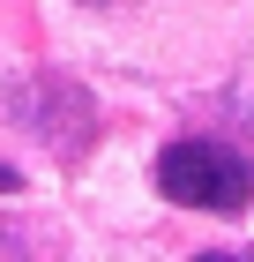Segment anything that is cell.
Wrapping results in <instances>:
<instances>
[{"mask_svg":"<svg viewBox=\"0 0 254 262\" xmlns=\"http://www.w3.org/2000/svg\"><path fill=\"white\" fill-rule=\"evenodd\" d=\"M157 187H165V202H179V210L239 217V210L254 202V165L239 158L232 142L179 135V142H165V158H157Z\"/></svg>","mask_w":254,"mask_h":262,"instance_id":"cell-1","label":"cell"},{"mask_svg":"<svg viewBox=\"0 0 254 262\" xmlns=\"http://www.w3.org/2000/svg\"><path fill=\"white\" fill-rule=\"evenodd\" d=\"M0 113L15 127H30L53 158H82L90 135H98V98L75 75H22V82H8L0 90Z\"/></svg>","mask_w":254,"mask_h":262,"instance_id":"cell-2","label":"cell"},{"mask_svg":"<svg viewBox=\"0 0 254 262\" xmlns=\"http://www.w3.org/2000/svg\"><path fill=\"white\" fill-rule=\"evenodd\" d=\"M0 255H22V232H15V225H0Z\"/></svg>","mask_w":254,"mask_h":262,"instance_id":"cell-3","label":"cell"},{"mask_svg":"<svg viewBox=\"0 0 254 262\" xmlns=\"http://www.w3.org/2000/svg\"><path fill=\"white\" fill-rule=\"evenodd\" d=\"M15 187H22V172H15V165H0V195H15Z\"/></svg>","mask_w":254,"mask_h":262,"instance_id":"cell-4","label":"cell"}]
</instances>
